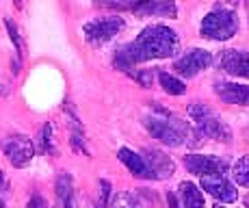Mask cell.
Returning a JSON list of instances; mask_svg holds the SVG:
<instances>
[{
  "mask_svg": "<svg viewBox=\"0 0 249 208\" xmlns=\"http://www.w3.org/2000/svg\"><path fill=\"white\" fill-rule=\"evenodd\" d=\"M178 50L180 39L176 31H171L169 26H162V24H152V26L143 28L135 41L115 50L113 65L122 72H132V67L139 63L152 59H169Z\"/></svg>",
  "mask_w": 249,
  "mask_h": 208,
  "instance_id": "1",
  "label": "cell"
},
{
  "mask_svg": "<svg viewBox=\"0 0 249 208\" xmlns=\"http://www.w3.org/2000/svg\"><path fill=\"white\" fill-rule=\"evenodd\" d=\"M143 126H145L147 132L154 139H159L160 143L171 148H178L184 141V134L189 132L186 124L182 122L178 115L169 113L165 109H154L152 115H145L143 117Z\"/></svg>",
  "mask_w": 249,
  "mask_h": 208,
  "instance_id": "2",
  "label": "cell"
},
{
  "mask_svg": "<svg viewBox=\"0 0 249 208\" xmlns=\"http://www.w3.org/2000/svg\"><path fill=\"white\" fill-rule=\"evenodd\" d=\"M189 117L199 137L217 139V141H230L232 139V130L228 128V124L210 106H206L202 102L189 104Z\"/></svg>",
  "mask_w": 249,
  "mask_h": 208,
  "instance_id": "3",
  "label": "cell"
},
{
  "mask_svg": "<svg viewBox=\"0 0 249 208\" xmlns=\"http://www.w3.org/2000/svg\"><path fill=\"white\" fill-rule=\"evenodd\" d=\"M199 33L206 39L213 41H226L232 39L238 33V18L232 9L219 7L214 11H210L208 16L202 20V26H199Z\"/></svg>",
  "mask_w": 249,
  "mask_h": 208,
  "instance_id": "4",
  "label": "cell"
},
{
  "mask_svg": "<svg viewBox=\"0 0 249 208\" xmlns=\"http://www.w3.org/2000/svg\"><path fill=\"white\" fill-rule=\"evenodd\" d=\"M108 7L119 9V11H130L137 16H160V18H176L178 7L174 0H117V2H107Z\"/></svg>",
  "mask_w": 249,
  "mask_h": 208,
  "instance_id": "5",
  "label": "cell"
},
{
  "mask_svg": "<svg viewBox=\"0 0 249 208\" xmlns=\"http://www.w3.org/2000/svg\"><path fill=\"white\" fill-rule=\"evenodd\" d=\"M124 26H126L124 18H98V20L85 24L83 35L91 46H102V43L111 41L117 33H122Z\"/></svg>",
  "mask_w": 249,
  "mask_h": 208,
  "instance_id": "6",
  "label": "cell"
},
{
  "mask_svg": "<svg viewBox=\"0 0 249 208\" xmlns=\"http://www.w3.org/2000/svg\"><path fill=\"white\" fill-rule=\"evenodd\" d=\"M2 152L7 156V161L11 163L13 167H26L28 163L35 156V148H33V141L26 137V134H13V137H7L2 141Z\"/></svg>",
  "mask_w": 249,
  "mask_h": 208,
  "instance_id": "7",
  "label": "cell"
},
{
  "mask_svg": "<svg viewBox=\"0 0 249 208\" xmlns=\"http://www.w3.org/2000/svg\"><path fill=\"white\" fill-rule=\"evenodd\" d=\"M213 52L210 50H202V48H193V50L184 52L178 61L174 63V70L178 72L180 76H186V78H193L197 76L202 70L213 65Z\"/></svg>",
  "mask_w": 249,
  "mask_h": 208,
  "instance_id": "8",
  "label": "cell"
},
{
  "mask_svg": "<svg viewBox=\"0 0 249 208\" xmlns=\"http://www.w3.org/2000/svg\"><path fill=\"white\" fill-rule=\"evenodd\" d=\"M184 167L199 178L206 176H223L228 171V163L219 156H204V154H186Z\"/></svg>",
  "mask_w": 249,
  "mask_h": 208,
  "instance_id": "9",
  "label": "cell"
},
{
  "mask_svg": "<svg viewBox=\"0 0 249 208\" xmlns=\"http://www.w3.org/2000/svg\"><path fill=\"white\" fill-rule=\"evenodd\" d=\"M219 70L236 78H249V55L245 50H223L217 57Z\"/></svg>",
  "mask_w": 249,
  "mask_h": 208,
  "instance_id": "10",
  "label": "cell"
},
{
  "mask_svg": "<svg viewBox=\"0 0 249 208\" xmlns=\"http://www.w3.org/2000/svg\"><path fill=\"white\" fill-rule=\"evenodd\" d=\"M202 189L208 191L219 204H232L238 200V193L234 185L226 176H206L202 178Z\"/></svg>",
  "mask_w": 249,
  "mask_h": 208,
  "instance_id": "11",
  "label": "cell"
},
{
  "mask_svg": "<svg viewBox=\"0 0 249 208\" xmlns=\"http://www.w3.org/2000/svg\"><path fill=\"white\" fill-rule=\"evenodd\" d=\"M143 154H145L143 158H145L147 167L154 173V180H165V178H171L176 173V163L167 154H162L160 150L147 148V150H143Z\"/></svg>",
  "mask_w": 249,
  "mask_h": 208,
  "instance_id": "12",
  "label": "cell"
},
{
  "mask_svg": "<svg viewBox=\"0 0 249 208\" xmlns=\"http://www.w3.org/2000/svg\"><path fill=\"white\" fill-rule=\"evenodd\" d=\"M117 158L124 163L128 169H130L132 176L141 178V180H154V173H152V169L147 167L145 158L141 156V154L132 152L130 148H119L117 150Z\"/></svg>",
  "mask_w": 249,
  "mask_h": 208,
  "instance_id": "13",
  "label": "cell"
},
{
  "mask_svg": "<svg viewBox=\"0 0 249 208\" xmlns=\"http://www.w3.org/2000/svg\"><path fill=\"white\" fill-rule=\"evenodd\" d=\"M214 94L228 104H249V85L238 83H214Z\"/></svg>",
  "mask_w": 249,
  "mask_h": 208,
  "instance_id": "14",
  "label": "cell"
},
{
  "mask_svg": "<svg viewBox=\"0 0 249 208\" xmlns=\"http://www.w3.org/2000/svg\"><path fill=\"white\" fill-rule=\"evenodd\" d=\"M56 197H59L63 208H76V195H74V182H71L70 173H59L56 176Z\"/></svg>",
  "mask_w": 249,
  "mask_h": 208,
  "instance_id": "15",
  "label": "cell"
},
{
  "mask_svg": "<svg viewBox=\"0 0 249 208\" xmlns=\"http://www.w3.org/2000/svg\"><path fill=\"white\" fill-rule=\"evenodd\" d=\"M178 193L182 208H204V195L193 182H180Z\"/></svg>",
  "mask_w": 249,
  "mask_h": 208,
  "instance_id": "16",
  "label": "cell"
},
{
  "mask_svg": "<svg viewBox=\"0 0 249 208\" xmlns=\"http://www.w3.org/2000/svg\"><path fill=\"white\" fill-rule=\"evenodd\" d=\"M159 80H160V87L169 95H182L186 91V85L180 78H176L174 74H169V72H159Z\"/></svg>",
  "mask_w": 249,
  "mask_h": 208,
  "instance_id": "17",
  "label": "cell"
},
{
  "mask_svg": "<svg viewBox=\"0 0 249 208\" xmlns=\"http://www.w3.org/2000/svg\"><path fill=\"white\" fill-rule=\"evenodd\" d=\"M232 178L238 187H249V156H241L234 163Z\"/></svg>",
  "mask_w": 249,
  "mask_h": 208,
  "instance_id": "18",
  "label": "cell"
},
{
  "mask_svg": "<svg viewBox=\"0 0 249 208\" xmlns=\"http://www.w3.org/2000/svg\"><path fill=\"white\" fill-rule=\"evenodd\" d=\"M4 26H7V31H9V37H11V41H13V46H16V50H18V57H24V52H26V48H24V39H22V35H20V31H18V26L13 24L11 20H4Z\"/></svg>",
  "mask_w": 249,
  "mask_h": 208,
  "instance_id": "19",
  "label": "cell"
},
{
  "mask_svg": "<svg viewBox=\"0 0 249 208\" xmlns=\"http://www.w3.org/2000/svg\"><path fill=\"white\" fill-rule=\"evenodd\" d=\"M111 208H141V204H139V200L135 195H130V193H117Z\"/></svg>",
  "mask_w": 249,
  "mask_h": 208,
  "instance_id": "20",
  "label": "cell"
},
{
  "mask_svg": "<svg viewBox=\"0 0 249 208\" xmlns=\"http://www.w3.org/2000/svg\"><path fill=\"white\" fill-rule=\"evenodd\" d=\"M39 150L41 152H54V146H52V126L46 124L41 128V137H39Z\"/></svg>",
  "mask_w": 249,
  "mask_h": 208,
  "instance_id": "21",
  "label": "cell"
},
{
  "mask_svg": "<svg viewBox=\"0 0 249 208\" xmlns=\"http://www.w3.org/2000/svg\"><path fill=\"white\" fill-rule=\"evenodd\" d=\"M128 74H130L141 87H150L152 80H154V72L152 70H135V72H128Z\"/></svg>",
  "mask_w": 249,
  "mask_h": 208,
  "instance_id": "22",
  "label": "cell"
},
{
  "mask_svg": "<svg viewBox=\"0 0 249 208\" xmlns=\"http://www.w3.org/2000/svg\"><path fill=\"white\" fill-rule=\"evenodd\" d=\"M108 197H111V182L108 180H100V200L95 208H107L108 206Z\"/></svg>",
  "mask_w": 249,
  "mask_h": 208,
  "instance_id": "23",
  "label": "cell"
},
{
  "mask_svg": "<svg viewBox=\"0 0 249 208\" xmlns=\"http://www.w3.org/2000/svg\"><path fill=\"white\" fill-rule=\"evenodd\" d=\"M26 208H50V206H48V202H46L41 195H35V197H33V200L26 204Z\"/></svg>",
  "mask_w": 249,
  "mask_h": 208,
  "instance_id": "24",
  "label": "cell"
},
{
  "mask_svg": "<svg viewBox=\"0 0 249 208\" xmlns=\"http://www.w3.org/2000/svg\"><path fill=\"white\" fill-rule=\"evenodd\" d=\"M167 204H169V208H182L180 202H178V197H176L174 193H167Z\"/></svg>",
  "mask_w": 249,
  "mask_h": 208,
  "instance_id": "25",
  "label": "cell"
},
{
  "mask_svg": "<svg viewBox=\"0 0 249 208\" xmlns=\"http://www.w3.org/2000/svg\"><path fill=\"white\" fill-rule=\"evenodd\" d=\"M0 189H4V176H2V171H0Z\"/></svg>",
  "mask_w": 249,
  "mask_h": 208,
  "instance_id": "26",
  "label": "cell"
},
{
  "mask_svg": "<svg viewBox=\"0 0 249 208\" xmlns=\"http://www.w3.org/2000/svg\"><path fill=\"white\" fill-rule=\"evenodd\" d=\"M13 2H16V7H18V9H22V0H13Z\"/></svg>",
  "mask_w": 249,
  "mask_h": 208,
  "instance_id": "27",
  "label": "cell"
},
{
  "mask_svg": "<svg viewBox=\"0 0 249 208\" xmlns=\"http://www.w3.org/2000/svg\"><path fill=\"white\" fill-rule=\"evenodd\" d=\"M228 2H230V4H232V7H234V4H238V0H228Z\"/></svg>",
  "mask_w": 249,
  "mask_h": 208,
  "instance_id": "28",
  "label": "cell"
},
{
  "mask_svg": "<svg viewBox=\"0 0 249 208\" xmlns=\"http://www.w3.org/2000/svg\"><path fill=\"white\" fill-rule=\"evenodd\" d=\"M0 208H4V202H2V197H0Z\"/></svg>",
  "mask_w": 249,
  "mask_h": 208,
  "instance_id": "29",
  "label": "cell"
},
{
  "mask_svg": "<svg viewBox=\"0 0 249 208\" xmlns=\"http://www.w3.org/2000/svg\"><path fill=\"white\" fill-rule=\"evenodd\" d=\"M214 208H223V206H221V204H217V206H214Z\"/></svg>",
  "mask_w": 249,
  "mask_h": 208,
  "instance_id": "30",
  "label": "cell"
}]
</instances>
